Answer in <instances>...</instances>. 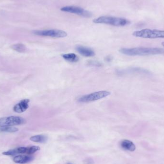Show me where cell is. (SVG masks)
<instances>
[{
    "label": "cell",
    "instance_id": "1",
    "mask_svg": "<svg viewBox=\"0 0 164 164\" xmlns=\"http://www.w3.org/2000/svg\"><path fill=\"white\" fill-rule=\"evenodd\" d=\"M119 52L129 56H147L152 55L164 54V49L159 48H123Z\"/></svg>",
    "mask_w": 164,
    "mask_h": 164
},
{
    "label": "cell",
    "instance_id": "2",
    "mask_svg": "<svg viewBox=\"0 0 164 164\" xmlns=\"http://www.w3.org/2000/svg\"><path fill=\"white\" fill-rule=\"evenodd\" d=\"M93 22L95 24H107L115 27H124L130 23V21L125 18L109 16H100L95 19Z\"/></svg>",
    "mask_w": 164,
    "mask_h": 164
},
{
    "label": "cell",
    "instance_id": "3",
    "mask_svg": "<svg viewBox=\"0 0 164 164\" xmlns=\"http://www.w3.org/2000/svg\"><path fill=\"white\" fill-rule=\"evenodd\" d=\"M132 35L136 37L145 38H164V30H157L143 29L139 31H134Z\"/></svg>",
    "mask_w": 164,
    "mask_h": 164
},
{
    "label": "cell",
    "instance_id": "4",
    "mask_svg": "<svg viewBox=\"0 0 164 164\" xmlns=\"http://www.w3.org/2000/svg\"><path fill=\"white\" fill-rule=\"evenodd\" d=\"M110 94V92L106 91H100L92 93L91 94L83 95L79 98L80 102L87 103L108 97Z\"/></svg>",
    "mask_w": 164,
    "mask_h": 164
},
{
    "label": "cell",
    "instance_id": "5",
    "mask_svg": "<svg viewBox=\"0 0 164 164\" xmlns=\"http://www.w3.org/2000/svg\"><path fill=\"white\" fill-rule=\"evenodd\" d=\"M62 11L66 13H72L84 17H91L92 14L90 12L85 10L81 7L75 6H66L60 9Z\"/></svg>",
    "mask_w": 164,
    "mask_h": 164
},
{
    "label": "cell",
    "instance_id": "6",
    "mask_svg": "<svg viewBox=\"0 0 164 164\" xmlns=\"http://www.w3.org/2000/svg\"><path fill=\"white\" fill-rule=\"evenodd\" d=\"M36 35L43 36H49L52 38H65L67 36V33L61 30H36L34 32Z\"/></svg>",
    "mask_w": 164,
    "mask_h": 164
},
{
    "label": "cell",
    "instance_id": "7",
    "mask_svg": "<svg viewBox=\"0 0 164 164\" xmlns=\"http://www.w3.org/2000/svg\"><path fill=\"white\" fill-rule=\"evenodd\" d=\"M25 119L18 116H10L0 118V127L13 126L25 123Z\"/></svg>",
    "mask_w": 164,
    "mask_h": 164
},
{
    "label": "cell",
    "instance_id": "8",
    "mask_svg": "<svg viewBox=\"0 0 164 164\" xmlns=\"http://www.w3.org/2000/svg\"><path fill=\"white\" fill-rule=\"evenodd\" d=\"M30 100L28 99H25L21 100L19 103L14 106L13 110L14 112L21 113L27 110L29 107Z\"/></svg>",
    "mask_w": 164,
    "mask_h": 164
},
{
    "label": "cell",
    "instance_id": "9",
    "mask_svg": "<svg viewBox=\"0 0 164 164\" xmlns=\"http://www.w3.org/2000/svg\"><path fill=\"white\" fill-rule=\"evenodd\" d=\"M34 157L32 156H25V155H18L14 157L13 161L17 164H25L32 161Z\"/></svg>",
    "mask_w": 164,
    "mask_h": 164
},
{
    "label": "cell",
    "instance_id": "10",
    "mask_svg": "<svg viewBox=\"0 0 164 164\" xmlns=\"http://www.w3.org/2000/svg\"><path fill=\"white\" fill-rule=\"evenodd\" d=\"M76 49L80 54L84 57H89L94 56L95 55V52L92 49L85 47L78 46L76 47Z\"/></svg>",
    "mask_w": 164,
    "mask_h": 164
},
{
    "label": "cell",
    "instance_id": "11",
    "mask_svg": "<svg viewBox=\"0 0 164 164\" xmlns=\"http://www.w3.org/2000/svg\"><path fill=\"white\" fill-rule=\"evenodd\" d=\"M121 147L124 150L129 151H134L136 149V146L134 144L130 141L128 140H124L121 142Z\"/></svg>",
    "mask_w": 164,
    "mask_h": 164
},
{
    "label": "cell",
    "instance_id": "12",
    "mask_svg": "<svg viewBox=\"0 0 164 164\" xmlns=\"http://www.w3.org/2000/svg\"><path fill=\"white\" fill-rule=\"evenodd\" d=\"M30 140L32 142L39 143H45L48 140V137L44 135H37L32 136Z\"/></svg>",
    "mask_w": 164,
    "mask_h": 164
},
{
    "label": "cell",
    "instance_id": "13",
    "mask_svg": "<svg viewBox=\"0 0 164 164\" xmlns=\"http://www.w3.org/2000/svg\"><path fill=\"white\" fill-rule=\"evenodd\" d=\"M62 57L68 62H75L78 60V57L76 55L73 54H65L62 55Z\"/></svg>",
    "mask_w": 164,
    "mask_h": 164
},
{
    "label": "cell",
    "instance_id": "14",
    "mask_svg": "<svg viewBox=\"0 0 164 164\" xmlns=\"http://www.w3.org/2000/svg\"><path fill=\"white\" fill-rule=\"evenodd\" d=\"M11 48L14 51L18 52H24L26 51V47L25 46L21 43L16 44L12 45Z\"/></svg>",
    "mask_w": 164,
    "mask_h": 164
},
{
    "label": "cell",
    "instance_id": "15",
    "mask_svg": "<svg viewBox=\"0 0 164 164\" xmlns=\"http://www.w3.org/2000/svg\"><path fill=\"white\" fill-rule=\"evenodd\" d=\"M17 128L13 126L0 127V132H16L18 131Z\"/></svg>",
    "mask_w": 164,
    "mask_h": 164
},
{
    "label": "cell",
    "instance_id": "16",
    "mask_svg": "<svg viewBox=\"0 0 164 164\" xmlns=\"http://www.w3.org/2000/svg\"><path fill=\"white\" fill-rule=\"evenodd\" d=\"M3 154L5 156H16L18 154H20L19 150V148L14 149H11L8 150L6 152H3Z\"/></svg>",
    "mask_w": 164,
    "mask_h": 164
},
{
    "label": "cell",
    "instance_id": "17",
    "mask_svg": "<svg viewBox=\"0 0 164 164\" xmlns=\"http://www.w3.org/2000/svg\"><path fill=\"white\" fill-rule=\"evenodd\" d=\"M40 149V148L36 146H32L31 147H27V154H32L34 153H36V152L39 151Z\"/></svg>",
    "mask_w": 164,
    "mask_h": 164
},
{
    "label": "cell",
    "instance_id": "18",
    "mask_svg": "<svg viewBox=\"0 0 164 164\" xmlns=\"http://www.w3.org/2000/svg\"><path fill=\"white\" fill-rule=\"evenodd\" d=\"M85 164H94V160H93L92 159H87L84 161Z\"/></svg>",
    "mask_w": 164,
    "mask_h": 164
},
{
    "label": "cell",
    "instance_id": "19",
    "mask_svg": "<svg viewBox=\"0 0 164 164\" xmlns=\"http://www.w3.org/2000/svg\"><path fill=\"white\" fill-rule=\"evenodd\" d=\"M162 45L164 47V42H162Z\"/></svg>",
    "mask_w": 164,
    "mask_h": 164
},
{
    "label": "cell",
    "instance_id": "20",
    "mask_svg": "<svg viewBox=\"0 0 164 164\" xmlns=\"http://www.w3.org/2000/svg\"><path fill=\"white\" fill-rule=\"evenodd\" d=\"M67 164H72V163H68Z\"/></svg>",
    "mask_w": 164,
    "mask_h": 164
}]
</instances>
